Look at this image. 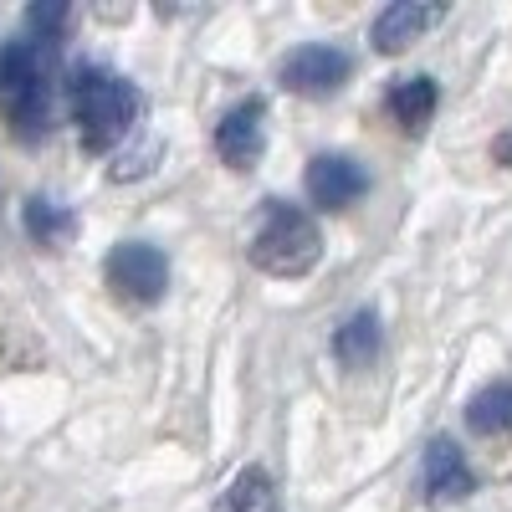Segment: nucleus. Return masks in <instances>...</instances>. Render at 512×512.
Returning <instances> with one entry per match:
<instances>
[{"mask_svg": "<svg viewBox=\"0 0 512 512\" xmlns=\"http://www.w3.org/2000/svg\"><path fill=\"white\" fill-rule=\"evenodd\" d=\"M67 103H72V123L77 139L88 154H108L113 144H123V134L134 128V118L144 113V93L128 77L82 62L67 77Z\"/></svg>", "mask_w": 512, "mask_h": 512, "instance_id": "f257e3e1", "label": "nucleus"}, {"mask_svg": "<svg viewBox=\"0 0 512 512\" xmlns=\"http://www.w3.org/2000/svg\"><path fill=\"white\" fill-rule=\"evenodd\" d=\"M57 98V47L47 41H6L0 47V113L21 139H41Z\"/></svg>", "mask_w": 512, "mask_h": 512, "instance_id": "f03ea898", "label": "nucleus"}, {"mask_svg": "<svg viewBox=\"0 0 512 512\" xmlns=\"http://www.w3.org/2000/svg\"><path fill=\"white\" fill-rule=\"evenodd\" d=\"M251 267L267 277H308L323 262V236L313 226V216L292 200H267V216L256 226L251 246Z\"/></svg>", "mask_w": 512, "mask_h": 512, "instance_id": "7ed1b4c3", "label": "nucleus"}, {"mask_svg": "<svg viewBox=\"0 0 512 512\" xmlns=\"http://www.w3.org/2000/svg\"><path fill=\"white\" fill-rule=\"evenodd\" d=\"M103 282L123 297V303L154 308L169 287V256L149 241H118L103 262Z\"/></svg>", "mask_w": 512, "mask_h": 512, "instance_id": "20e7f679", "label": "nucleus"}, {"mask_svg": "<svg viewBox=\"0 0 512 512\" xmlns=\"http://www.w3.org/2000/svg\"><path fill=\"white\" fill-rule=\"evenodd\" d=\"M349 72H354V62H349L344 47L313 41V47H297V52L282 57L277 82H282L287 93H297V98H333L349 82Z\"/></svg>", "mask_w": 512, "mask_h": 512, "instance_id": "39448f33", "label": "nucleus"}, {"mask_svg": "<svg viewBox=\"0 0 512 512\" xmlns=\"http://www.w3.org/2000/svg\"><path fill=\"white\" fill-rule=\"evenodd\" d=\"M262 149H267V103L241 98L216 123V154H221V164L236 169V175H251V169L262 164Z\"/></svg>", "mask_w": 512, "mask_h": 512, "instance_id": "423d86ee", "label": "nucleus"}, {"mask_svg": "<svg viewBox=\"0 0 512 512\" xmlns=\"http://www.w3.org/2000/svg\"><path fill=\"white\" fill-rule=\"evenodd\" d=\"M303 185H308V200L318 210H349L369 190V169L359 159H349V154H318L308 164Z\"/></svg>", "mask_w": 512, "mask_h": 512, "instance_id": "0eeeda50", "label": "nucleus"}, {"mask_svg": "<svg viewBox=\"0 0 512 512\" xmlns=\"http://www.w3.org/2000/svg\"><path fill=\"white\" fill-rule=\"evenodd\" d=\"M441 16H446V11L431 6V0H395V6H384V11L374 16L369 41H374L379 57H400V52H410Z\"/></svg>", "mask_w": 512, "mask_h": 512, "instance_id": "6e6552de", "label": "nucleus"}, {"mask_svg": "<svg viewBox=\"0 0 512 512\" xmlns=\"http://www.w3.org/2000/svg\"><path fill=\"white\" fill-rule=\"evenodd\" d=\"M477 492V472L466 466V451L451 436H436L425 446V497L431 502H461Z\"/></svg>", "mask_w": 512, "mask_h": 512, "instance_id": "1a4fd4ad", "label": "nucleus"}, {"mask_svg": "<svg viewBox=\"0 0 512 512\" xmlns=\"http://www.w3.org/2000/svg\"><path fill=\"white\" fill-rule=\"evenodd\" d=\"M379 349H384V323H379L374 308H359L354 318H344V323H338V333H333V354H338V364H344V369H369L379 359Z\"/></svg>", "mask_w": 512, "mask_h": 512, "instance_id": "9d476101", "label": "nucleus"}, {"mask_svg": "<svg viewBox=\"0 0 512 512\" xmlns=\"http://www.w3.org/2000/svg\"><path fill=\"white\" fill-rule=\"evenodd\" d=\"M210 512H277V482L267 466H241Z\"/></svg>", "mask_w": 512, "mask_h": 512, "instance_id": "9b49d317", "label": "nucleus"}, {"mask_svg": "<svg viewBox=\"0 0 512 512\" xmlns=\"http://www.w3.org/2000/svg\"><path fill=\"white\" fill-rule=\"evenodd\" d=\"M21 226H26V236L36 241V246H67L72 236H77V216L67 205H57V200H47V195H31L26 205H21Z\"/></svg>", "mask_w": 512, "mask_h": 512, "instance_id": "f8f14e48", "label": "nucleus"}, {"mask_svg": "<svg viewBox=\"0 0 512 512\" xmlns=\"http://www.w3.org/2000/svg\"><path fill=\"white\" fill-rule=\"evenodd\" d=\"M436 103H441L436 77H405V82L390 88V113H395V123L405 128V134H420V128L431 123Z\"/></svg>", "mask_w": 512, "mask_h": 512, "instance_id": "ddd939ff", "label": "nucleus"}, {"mask_svg": "<svg viewBox=\"0 0 512 512\" xmlns=\"http://www.w3.org/2000/svg\"><path fill=\"white\" fill-rule=\"evenodd\" d=\"M466 425L477 436H512V379H497L466 400Z\"/></svg>", "mask_w": 512, "mask_h": 512, "instance_id": "4468645a", "label": "nucleus"}, {"mask_svg": "<svg viewBox=\"0 0 512 512\" xmlns=\"http://www.w3.org/2000/svg\"><path fill=\"white\" fill-rule=\"evenodd\" d=\"M67 21H72V6H67V0H36V6L26 11V36L57 47L62 31H67Z\"/></svg>", "mask_w": 512, "mask_h": 512, "instance_id": "2eb2a0df", "label": "nucleus"}, {"mask_svg": "<svg viewBox=\"0 0 512 512\" xmlns=\"http://www.w3.org/2000/svg\"><path fill=\"white\" fill-rule=\"evenodd\" d=\"M154 159H159V144H144V149H134V154H123L108 175H113L118 185H123V180H139L144 169H154Z\"/></svg>", "mask_w": 512, "mask_h": 512, "instance_id": "dca6fc26", "label": "nucleus"}, {"mask_svg": "<svg viewBox=\"0 0 512 512\" xmlns=\"http://www.w3.org/2000/svg\"><path fill=\"white\" fill-rule=\"evenodd\" d=\"M492 159H497L502 169H512V128H502V134L492 139Z\"/></svg>", "mask_w": 512, "mask_h": 512, "instance_id": "f3484780", "label": "nucleus"}]
</instances>
